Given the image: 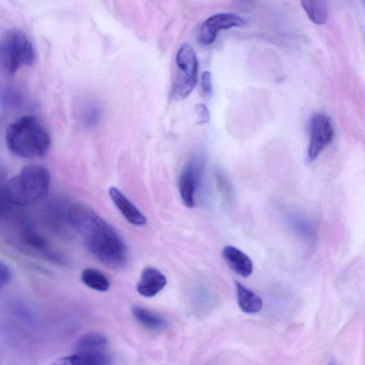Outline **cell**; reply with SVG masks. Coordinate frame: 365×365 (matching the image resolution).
Listing matches in <instances>:
<instances>
[{
    "label": "cell",
    "instance_id": "6da1fadb",
    "mask_svg": "<svg viewBox=\"0 0 365 365\" xmlns=\"http://www.w3.org/2000/svg\"><path fill=\"white\" fill-rule=\"evenodd\" d=\"M66 220L83 237L89 252L109 268L123 267L127 250L115 230L91 209L81 204L70 205Z\"/></svg>",
    "mask_w": 365,
    "mask_h": 365
},
{
    "label": "cell",
    "instance_id": "7a4b0ae2",
    "mask_svg": "<svg viewBox=\"0 0 365 365\" xmlns=\"http://www.w3.org/2000/svg\"><path fill=\"white\" fill-rule=\"evenodd\" d=\"M5 140L10 152L23 158L44 156L51 144L46 128L36 117L30 115L10 123L6 130Z\"/></svg>",
    "mask_w": 365,
    "mask_h": 365
},
{
    "label": "cell",
    "instance_id": "3957f363",
    "mask_svg": "<svg viewBox=\"0 0 365 365\" xmlns=\"http://www.w3.org/2000/svg\"><path fill=\"white\" fill-rule=\"evenodd\" d=\"M49 185L50 174L45 167L26 165L6 182V200L9 204L19 207L32 205L46 195Z\"/></svg>",
    "mask_w": 365,
    "mask_h": 365
},
{
    "label": "cell",
    "instance_id": "277c9868",
    "mask_svg": "<svg viewBox=\"0 0 365 365\" xmlns=\"http://www.w3.org/2000/svg\"><path fill=\"white\" fill-rule=\"evenodd\" d=\"M35 58L34 46L24 32L11 29L6 33L0 42V66L6 73L14 74L31 65Z\"/></svg>",
    "mask_w": 365,
    "mask_h": 365
},
{
    "label": "cell",
    "instance_id": "5b68a950",
    "mask_svg": "<svg viewBox=\"0 0 365 365\" xmlns=\"http://www.w3.org/2000/svg\"><path fill=\"white\" fill-rule=\"evenodd\" d=\"M197 59L193 48L182 46L175 56V69L172 82V97L176 101L185 99L194 89L197 77Z\"/></svg>",
    "mask_w": 365,
    "mask_h": 365
},
{
    "label": "cell",
    "instance_id": "8992f818",
    "mask_svg": "<svg viewBox=\"0 0 365 365\" xmlns=\"http://www.w3.org/2000/svg\"><path fill=\"white\" fill-rule=\"evenodd\" d=\"M310 140L307 151L309 161L314 160L334 137V129L330 118L325 113L312 115L309 125Z\"/></svg>",
    "mask_w": 365,
    "mask_h": 365
},
{
    "label": "cell",
    "instance_id": "52a82bcc",
    "mask_svg": "<svg viewBox=\"0 0 365 365\" xmlns=\"http://www.w3.org/2000/svg\"><path fill=\"white\" fill-rule=\"evenodd\" d=\"M202 166L200 156L195 155L183 165L178 179V190L181 200L188 208L195 205V194Z\"/></svg>",
    "mask_w": 365,
    "mask_h": 365
},
{
    "label": "cell",
    "instance_id": "ba28073f",
    "mask_svg": "<svg viewBox=\"0 0 365 365\" xmlns=\"http://www.w3.org/2000/svg\"><path fill=\"white\" fill-rule=\"evenodd\" d=\"M245 21L240 16L230 13L215 14L206 19L202 24L199 32V40L205 44L212 43L221 30L232 27H241Z\"/></svg>",
    "mask_w": 365,
    "mask_h": 365
},
{
    "label": "cell",
    "instance_id": "9c48e42d",
    "mask_svg": "<svg viewBox=\"0 0 365 365\" xmlns=\"http://www.w3.org/2000/svg\"><path fill=\"white\" fill-rule=\"evenodd\" d=\"M108 192L114 205L128 222L135 226L146 224V217L123 192L111 187Z\"/></svg>",
    "mask_w": 365,
    "mask_h": 365
},
{
    "label": "cell",
    "instance_id": "30bf717a",
    "mask_svg": "<svg viewBox=\"0 0 365 365\" xmlns=\"http://www.w3.org/2000/svg\"><path fill=\"white\" fill-rule=\"evenodd\" d=\"M166 284L167 279L160 270L148 267L142 271L136 289L145 297H153L163 290Z\"/></svg>",
    "mask_w": 365,
    "mask_h": 365
},
{
    "label": "cell",
    "instance_id": "8fae6325",
    "mask_svg": "<svg viewBox=\"0 0 365 365\" xmlns=\"http://www.w3.org/2000/svg\"><path fill=\"white\" fill-rule=\"evenodd\" d=\"M222 255L227 266L236 274L247 277L252 273V259L238 248L227 245L223 248Z\"/></svg>",
    "mask_w": 365,
    "mask_h": 365
},
{
    "label": "cell",
    "instance_id": "7c38bea8",
    "mask_svg": "<svg viewBox=\"0 0 365 365\" xmlns=\"http://www.w3.org/2000/svg\"><path fill=\"white\" fill-rule=\"evenodd\" d=\"M110 356L101 351H80L61 357L51 365H110Z\"/></svg>",
    "mask_w": 365,
    "mask_h": 365
},
{
    "label": "cell",
    "instance_id": "4fadbf2b",
    "mask_svg": "<svg viewBox=\"0 0 365 365\" xmlns=\"http://www.w3.org/2000/svg\"><path fill=\"white\" fill-rule=\"evenodd\" d=\"M235 285L237 302L240 309L243 312L249 314L259 312L263 307L262 299L240 282H236Z\"/></svg>",
    "mask_w": 365,
    "mask_h": 365
},
{
    "label": "cell",
    "instance_id": "5bb4252c",
    "mask_svg": "<svg viewBox=\"0 0 365 365\" xmlns=\"http://www.w3.org/2000/svg\"><path fill=\"white\" fill-rule=\"evenodd\" d=\"M131 312L136 321L147 329L157 331L167 327V322L163 317L143 307L134 305Z\"/></svg>",
    "mask_w": 365,
    "mask_h": 365
},
{
    "label": "cell",
    "instance_id": "9a60e30c",
    "mask_svg": "<svg viewBox=\"0 0 365 365\" xmlns=\"http://www.w3.org/2000/svg\"><path fill=\"white\" fill-rule=\"evenodd\" d=\"M82 282L89 288L99 292H106L110 287L107 277L98 269L86 268L81 274Z\"/></svg>",
    "mask_w": 365,
    "mask_h": 365
},
{
    "label": "cell",
    "instance_id": "2e32d148",
    "mask_svg": "<svg viewBox=\"0 0 365 365\" xmlns=\"http://www.w3.org/2000/svg\"><path fill=\"white\" fill-rule=\"evenodd\" d=\"M302 7L309 19L314 24L321 25L328 19V7L324 1H302Z\"/></svg>",
    "mask_w": 365,
    "mask_h": 365
},
{
    "label": "cell",
    "instance_id": "e0dca14e",
    "mask_svg": "<svg viewBox=\"0 0 365 365\" xmlns=\"http://www.w3.org/2000/svg\"><path fill=\"white\" fill-rule=\"evenodd\" d=\"M108 338L98 332H89L81 336L76 342L77 352L97 351L108 344Z\"/></svg>",
    "mask_w": 365,
    "mask_h": 365
},
{
    "label": "cell",
    "instance_id": "ac0fdd59",
    "mask_svg": "<svg viewBox=\"0 0 365 365\" xmlns=\"http://www.w3.org/2000/svg\"><path fill=\"white\" fill-rule=\"evenodd\" d=\"M101 116V108L98 103L91 101L84 108L82 119L86 125L93 127L98 123Z\"/></svg>",
    "mask_w": 365,
    "mask_h": 365
},
{
    "label": "cell",
    "instance_id": "d6986e66",
    "mask_svg": "<svg viewBox=\"0 0 365 365\" xmlns=\"http://www.w3.org/2000/svg\"><path fill=\"white\" fill-rule=\"evenodd\" d=\"M6 182V170L5 166L0 162V216L4 215L9 205L5 197Z\"/></svg>",
    "mask_w": 365,
    "mask_h": 365
},
{
    "label": "cell",
    "instance_id": "ffe728a7",
    "mask_svg": "<svg viewBox=\"0 0 365 365\" xmlns=\"http://www.w3.org/2000/svg\"><path fill=\"white\" fill-rule=\"evenodd\" d=\"M195 111L197 115V123L205 124L210 120V113L207 108L202 103L195 106Z\"/></svg>",
    "mask_w": 365,
    "mask_h": 365
},
{
    "label": "cell",
    "instance_id": "44dd1931",
    "mask_svg": "<svg viewBox=\"0 0 365 365\" xmlns=\"http://www.w3.org/2000/svg\"><path fill=\"white\" fill-rule=\"evenodd\" d=\"M201 87L203 93L210 96L212 91L211 74L209 71H204L201 76Z\"/></svg>",
    "mask_w": 365,
    "mask_h": 365
},
{
    "label": "cell",
    "instance_id": "7402d4cb",
    "mask_svg": "<svg viewBox=\"0 0 365 365\" xmlns=\"http://www.w3.org/2000/svg\"><path fill=\"white\" fill-rule=\"evenodd\" d=\"M11 277L9 268L0 261V291L9 282Z\"/></svg>",
    "mask_w": 365,
    "mask_h": 365
},
{
    "label": "cell",
    "instance_id": "603a6c76",
    "mask_svg": "<svg viewBox=\"0 0 365 365\" xmlns=\"http://www.w3.org/2000/svg\"><path fill=\"white\" fill-rule=\"evenodd\" d=\"M327 365H336V363L334 360L330 361Z\"/></svg>",
    "mask_w": 365,
    "mask_h": 365
}]
</instances>
